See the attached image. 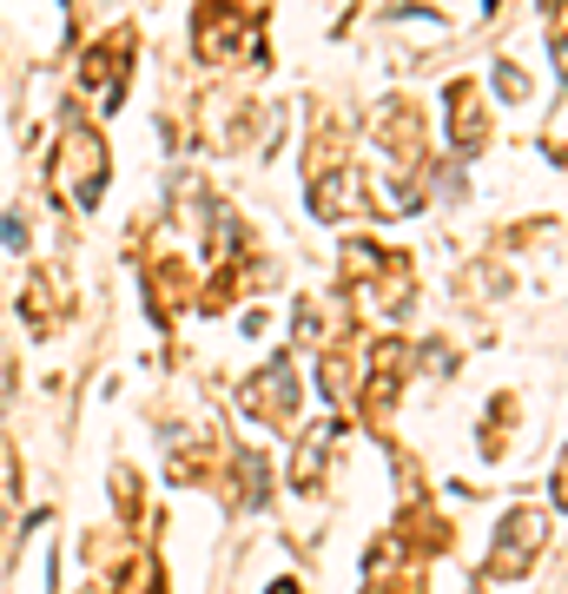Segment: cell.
<instances>
[{
  "label": "cell",
  "instance_id": "obj_8",
  "mask_svg": "<svg viewBox=\"0 0 568 594\" xmlns=\"http://www.w3.org/2000/svg\"><path fill=\"white\" fill-rule=\"evenodd\" d=\"M132 594H159V561H152V555L132 561Z\"/></svg>",
  "mask_w": 568,
  "mask_h": 594
},
{
  "label": "cell",
  "instance_id": "obj_3",
  "mask_svg": "<svg viewBox=\"0 0 568 594\" xmlns=\"http://www.w3.org/2000/svg\"><path fill=\"white\" fill-rule=\"evenodd\" d=\"M258 8H231V14H218V8H205L199 14V53L205 60H218V53H238V60H258L265 47H258Z\"/></svg>",
  "mask_w": 568,
  "mask_h": 594
},
{
  "label": "cell",
  "instance_id": "obj_2",
  "mask_svg": "<svg viewBox=\"0 0 568 594\" xmlns=\"http://www.w3.org/2000/svg\"><path fill=\"white\" fill-rule=\"evenodd\" d=\"M542 542H548L542 508H516V516L503 522V535H496V548H490V561H482V574H496V581L529 574V561L542 555Z\"/></svg>",
  "mask_w": 568,
  "mask_h": 594
},
{
  "label": "cell",
  "instance_id": "obj_10",
  "mask_svg": "<svg viewBox=\"0 0 568 594\" xmlns=\"http://www.w3.org/2000/svg\"><path fill=\"white\" fill-rule=\"evenodd\" d=\"M0 244H27V225L8 212V218H0Z\"/></svg>",
  "mask_w": 568,
  "mask_h": 594
},
{
  "label": "cell",
  "instance_id": "obj_6",
  "mask_svg": "<svg viewBox=\"0 0 568 594\" xmlns=\"http://www.w3.org/2000/svg\"><path fill=\"white\" fill-rule=\"evenodd\" d=\"M331 437H338V422H317V430L304 437V450H298V463H291V482H298V489H317V469H324Z\"/></svg>",
  "mask_w": 568,
  "mask_h": 594
},
{
  "label": "cell",
  "instance_id": "obj_1",
  "mask_svg": "<svg viewBox=\"0 0 568 594\" xmlns=\"http://www.w3.org/2000/svg\"><path fill=\"white\" fill-rule=\"evenodd\" d=\"M60 186L73 192L79 212H93L100 192H106V139H100L87 119H73V126L60 132Z\"/></svg>",
  "mask_w": 568,
  "mask_h": 594
},
{
  "label": "cell",
  "instance_id": "obj_11",
  "mask_svg": "<svg viewBox=\"0 0 568 594\" xmlns=\"http://www.w3.org/2000/svg\"><path fill=\"white\" fill-rule=\"evenodd\" d=\"M272 594H298V581H272Z\"/></svg>",
  "mask_w": 568,
  "mask_h": 594
},
{
  "label": "cell",
  "instance_id": "obj_9",
  "mask_svg": "<svg viewBox=\"0 0 568 594\" xmlns=\"http://www.w3.org/2000/svg\"><path fill=\"white\" fill-rule=\"evenodd\" d=\"M496 93H503V100H522V93H529V79H522L516 66H496Z\"/></svg>",
  "mask_w": 568,
  "mask_h": 594
},
{
  "label": "cell",
  "instance_id": "obj_4",
  "mask_svg": "<svg viewBox=\"0 0 568 594\" xmlns=\"http://www.w3.org/2000/svg\"><path fill=\"white\" fill-rule=\"evenodd\" d=\"M291 403H298V377H291V364H285V357H278V364H265V370L245 383V409H252V416H265V422L291 416Z\"/></svg>",
  "mask_w": 568,
  "mask_h": 594
},
{
  "label": "cell",
  "instance_id": "obj_5",
  "mask_svg": "<svg viewBox=\"0 0 568 594\" xmlns=\"http://www.w3.org/2000/svg\"><path fill=\"white\" fill-rule=\"evenodd\" d=\"M79 87H93L106 106H119V93H126V47H93L87 66H79Z\"/></svg>",
  "mask_w": 568,
  "mask_h": 594
},
{
  "label": "cell",
  "instance_id": "obj_7",
  "mask_svg": "<svg viewBox=\"0 0 568 594\" xmlns=\"http://www.w3.org/2000/svg\"><path fill=\"white\" fill-rule=\"evenodd\" d=\"M450 139L469 152V146H482V119H476V93L469 87H450Z\"/></svg>",
  "mask_w": 568,
  "mask_h": 594
}]
</instances>
